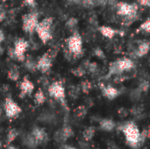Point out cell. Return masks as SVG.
Returning a JSON list of instances; mask_svg holds the SVG:
<instances>
[{"instance_id": "5", "label": "cell", "mask_w": 150, "mask_h": 149, "mask_svg": "<svg viewBox=\"0 0 150 149\" xmlns=\"http://www.w3.org/2000/svg\"><path fill=\"white\" fill-rule=\"evenodd\" d=\"M68 50L75 58H79L83 54V40L79 33L75 32L68 39Z\"/></svg>"}, {"instance_id": "12", "label": "cell", "mask_w": 150, "mask_h": 149, "mask_svg": "<svg viewBox=\"0 0 150 149\" xmlns=\"http://www.w3.org/2000/svg\"><path fill=\"white\" fill-rule=\"evenodd\" d=\"M19 90H20V94L19 97L21 98L31 95L33 90H34V84L33 82H31L27 76H25L22 80V82L19 84Z\"/></svg>"}, {"instance_id": "19", "label": "cell", "mask_w": 150, "mask_h": 149, "mask_svg": "<svg viewBox=\"0 0 150 149\" xmlns=\"http://www.w3.org/2000/svg\"><path fill=\"white\" fill-rule=\"evenodd\" d=\"M33 101L35 103L36 105H41L45 103L46 101V96H45V93L43 92L42 90H39L35 94H34V97H33Z\"/></svg>"}, {"instance_id": "31", "label": "cell", "mask_w": 150, "mask_h": 149, "mask_svg": "<svg viewBox=\"0 0 150 149\" xmlns=\"http://www.w3.org/2000/svg\"><path fill=\"white\" fill-rule=\"evenodd\" d=\"M149 138V130L148 129H144L142 132H141V135H140V144H143L146 140Z\"/></svg>"}, {"instance_id": "18", "label": "cell", "mask_w": 150, "mask_h": 149, "mask_svg": "<svg viewBox=\"0 0 150 149\" xmlns=\"http://www.w3.org/2000/svg\"><path fill=\"white\" fill-rule=\"evenodd\" d=\"M97 129H96V127L95 126H89V127H87V128H85L84 130H83V141H91V140H92V138L95 136V134H96V131Z\"/></svg>"}, {"instance_id": "40", "label": "cell", "mask_w": 150, "mask_h": 149, "mask_svg": "<svg viewBox=\"0 0 150 149\" xmlns=\"http://www.w3.org/2000/svg\"><path fill=\"white\" fill-rule=\"evenodd\" d=\"M5 39V36H4V32H3V30L0 29V44Z\"/></svg>"}, {"instance_id": "36", "label": "cell", "mask_w": 150, "mask_h": 149, "mask_svg": "<svg viewBox=\"0 0 150 149\" xmlns=\"http://www.w3.org/2000/svg\"><path fill=\"white\" fill-rule=\"evenodd\" d=\"M7 54H8V56H9L11 59L17 60V57H16V54H15V52H14V49H13V47H10V48L8 49V52H7Z\"/></svg>"}, {"instance_id": "6", "label": "cell", "mask_w": 150, "mask_h": 149, "mask_svg": "<svg viewBox=\"0 0 150 149\" xmlns=\"http://www.w3.org/2000/svg\"><path fill=\"white\" fill-rule=\"evenodd\" d=\"M47 90H48V94L51 97L61 102L62 105H66V104H65L66 91H65V88L62 82H60V81L54 82L52 84L48 85Z\"/></svg>"}, {"instance_id": "48", "label": "cell", "mask_w": 150, "mask_h": 149, "mask_svg": "<svg viewBox=\"0 0 150 149\" xmlns=\"http://www.w3.org/2000/svg\"><path fill=\"white\" fill-rule=\"evenodd\" d=\"M108 149H109V148H108Z\"/></svg>"}, {"instance_id": "32", "label": "cell", "mask_w": 150, "mask_h": 149, "mask_svg": "<svg viewBox=\"0 0 150 149\" xmlns=\"http://www.w3.org/2000/svg\"><path fill=\"white\" fill-rule=\"evenodd\" d=\"M149 83L148 81H143L139 87V90L141 92H147L149 90Z\"/></svg>"}, {"instance_id": "9", "label": "cell", "mask_w": 150, "mask_h": 149, "mask_svg": "<svg viewBox=\"0 0 150 149\" xmlns=\"http://www.w3.org/2000/svg\"><path fill=\"white\" fill-rule=\"evenodd\" d=\"M28 42L22 39V38H19L18 39L15 43H14V52H15V54H16V57H17V61H24L25 60V51L27 50L28 48Z\"/></svg>"}, {"instance_id": "41", "label": "cell", "mask_w": 150, "mask_h": 149, "mask_svg": "<svg viewBox=\"0 0 150 149\" xmlns=\"http://www.w3.org/2000/svg\"><path fill=\"white\" fill-rule=\"evenodd\" d=\"M5 18V12L0 10V23Z\"/></svg>"}, {"instance_id": "17", "label": "cell", "mask_w": 150, "mask_h": 149, "mask_svg": "<svg viewBox=\"0 0 150 149\" xmlns=\"http://www.w3.org/2000/svg\"><path fill=\"white\" fill-rule=\"evenodd\" d=\"M99 32H101V34L105 37V38H108V39H112L116 33L118 32L115 29L110 27V26H107V25H102L99 27Z\"/></svg>"}, {"instance_id": "37", "label": "cell", "mask_w": 150, "mask_h": 149, "mask_svg": "<svg viewBox=\"0 0 150 149\" xmlns=\"http://www.w3.org/2000/svg\"><path fill=\"white\" fill-rule=\"evenodd\" d=\"M108 4V0H96V6L97 5H101L105 6Z\"/></svg>"}, {"instance_id": "1", "label": "cell", "mask_w": 150, "mask_h": 149, "mask_svg": "<svg viewBox=\"0 0 150 149\" xmlns=\"http://www.w3.org/2000/svg\"><path fill=\"white\" fill-rule=\"evenodd\" d=\"M119 130L121 131L125 136L126 141L132 148H137L141 146L140 135L141 131L134 121H127L120 125Z\"/></svg>"}, {"instance_id": "8", "label": "cell", "mask_w": 150, "mask_h": 149, "mask_svg": "<svg viewBox=\"0 0 150 149\" xmlns=\"http://www.w3.org/2000/svg\"><path fill=\"white\" fill-rule=\"evenodd\" d=\"M4 110L6 117L10 119L18 118L22 112L21 107L11 97H7L5 99L4 105Z\"/></svg>"}, {"instance_id": "2", "label": "cell", "mask_w": 150, "mask_h": 149, "mask_svg": "<svg viewBox=\"0 0 150 149\" xmlns=\"http://www.w3.org/2000/svg\"><path fill=\"white\" fill-rule=\"evenodd\" d=\"M54 19L53 18L47 17L43 18L40 22L38 23L35 31L38 33L40 40L46 44L52 39V26H53Z\"/></svg>"}, {"instance_id": "22", "label": "cell", "mask_w": 150, "mask_h": 149, "mask_svg": "<svg viewBox=\"0 0 150 149\" xmlns=\"http://www.w3.org/2000/svg\"><path fill=\"white\" fill-rule=\"evenodd\" d=\"M19 77H20V74L18 68L16 66H12L8 71V78L11 81L16 82L19 79Z\"/></svg>"}, {"instance_id": "10", "label": "cell", "mask_w": 150, "mask_h": 149, "mask_svg": "<svg viewBox=\"0 0 150 149\" xmlns=\"http://www.w3.org/2000/svg\"><path fill=\"white\" fill-rule=\"evenodd\" d=\"M53 60L54 59L47 53H45L37 61V70L40 71L41 73H47L50 70L53 65Z\"/></svg>"}, {"instance_id": "26", "label": "cell", "mask_w": 150, "mask_h": 149, "mask_svg": "<svg viewBox=\"0 0 150 149\" xmlns=\"http://www.w3.org/2000/svg\"><path fill=\"white\" fill-rule=\"evenodd\" d=\"M71 72H72V74H73L74 76H76V77H83V76L85 75V73H86L85 68H83V67H77V68L72 69Z\"/></svg>"}, {"instance_id": "16", "label": "cell", "mask_w": 150, "mask_h": 149, "mask_svg": "<svg viewBox=\"0 0 150 149\" xmlns=\"http://www.w3.org/2000/svg\"><path fill=\"white\" fill-rule=\"evenodd\" d=\"M149 50V41H142V43L139 44L136 51H135V54L138 57H142L145 56Z\"/></svg>"}, {"instance_id": "25", "label": "cell", "mask_w": 150, "mask_h": 149, "mask_svg": "<svg viewBox=\"0 0 150 149\" xmlns=\"http://www.w3.org/2000/svg\"><path fill=\"white\" fill-rule=\"evenodd\" d=\"M80 89H81V90H82L83 93L88 94V93L91 90V89H92V84H91V83L90 81L84 80V81H83V82L81 83V84H80Z\"/></svg>"}, {"instance_id": "46", "label": "cell", "mask_w": 150, "mask_h": 149, "mask_svg": "<svg viewBox=\"0 0 150 149\" xmlns=\"http://www.w3.org/2000/svg\"><path fill=\"white\" fill-rule=\"evenodd\" d=\"M2 148V142H1V140H0V148Z\"/></svg>"}, {"instance_id": "43", "label": "cell", "mask_w": 150, "mask_h": 149, "mask_svg": "<svg viewBox=\"0 0 150 149\" xmlns=\"http://www.w3.org/2000/svg\"><path fill=\"white\" fill-rule=\"evenodd\" d=\"M5 149H18V148L17 147H15V146L11 145V144H9V145H6Z\"/></svg>"}, {"instance_id": "47", "label": "cell", "mask_w": 150, "mask_h": 149, "mask_svg": "<svg viewBox=\"0 0 150 149\" xmlns=\"http://www.w3.org/2000/svg\"><path fill=\"white\" fill-rule=\"evenodd\" d=\"M0 1H3V2H5V1H7V0H0Z\"/></svg>"}, {"instance_id": "33", "label": "cell", "mask_w": 150, "mask_h": 149, "mask_svg": "<svg viewBox=\"0 0 150 149\" xmlns=\"http://www.w3.org/2000/svg\"><path fill=\"white\" fill-rule=\"evenodd\" d=\"M87 68H88V70H89L90 72H91V73L96 72L97 69H98V64H97L96 62H91V63L88 64Z\"/></svg>"}, {"instance_id": "30", "label": "cell", "mask_w": 150, "mask_h": 149, "mask_svg": "<svg viewBox=\"0 0 150 149\" xmlns=\"http://www.w3.org/2000/svg\"><path fill=\"white\" fill-rule=\"evenodd\" d=\"M142 112H143V110H142L141 107H139V106H134V108H132V109L130 110L129 112H131V114L134 115V116L136 118V117L141 116V115L142 114Z\"/></svg>"}, {"instance_id": "27", "label": "cell", "mask_w": 150, "mask_h": 149, "mask_svg": "<svg viewBox=\"0 0 150 149\" xmlns=\"http://www.w3.org/2000/svg\"><path fill=\"white\" fill-rule=\"evenodd\" d=\"M80 4L85 8H93L96 6V0H80Z\"/></svg>"}, {"instance_id": "28", "label": "cell", "mask_w": 150, "mask_h": 149, "mask_svg": "<svg viewBox=\"0 0 150 149\" xmlns=\"http://www.w3.org/2000/svg\"><path fill=\"white\" fill-rule=\"evenodd\" d=\"M138 31H143L146 32H150V20L149 18H148L146 21H144L139 27Z\"/></svg>"}, {"instance_id": "29", "label": "cell", "mask_w": 150, "mask_h": 149, "mask_svg": "<svg viewBox=\"0 0 150 149\" xmlns=\"http://www.w3.org/2000/svg\"><path fill=\"white\" fill-rule=\"evenodd\" d=\"M78 20L76 18H70L67 22H66V26L69 29H74L77 25Z\"/></svg>"}, {"instance_id": "23", "label": "cell", "mask_w": 150, "mask_h": 149, "mask_svg": "<svg viewBox=\"0 0 150 149\" xmlns=\"http://www.w3.org/2000/svg\"><path fill=\"white\" fill-rule=\"evenodd\" d=\"M74 114L75 116L79 119H83L86 114H87V107L85 105H80V106H77L75 111H74Z\"/></svg>"}, {"instance_id": "20", "label": "cell", "mask_w": 150, "mask_h": 149, "mask_svg": "<svg viewBox=\"0 0 150 149\" xmlns=\"http://www.w3.org/2000/svg\"><path fill=\"white\" fill-rule=\"evenodd\" d=\"M18 136V132L15 128H10L6 134V145L11 144Z\"/></svg>"}, {"instance_id": "21", "label": "cell", "mask_w": 150, "mask_h": 149, "mask_svg": "<svg viewBox=\"0 0 150 149\" xmlns=\"http://www.w3.org/2000/svg\"><path fill=\"white\" fill-rule=\"evenodd\" d=\"M24 61H25V67L28 70H30L32 72H34L37 70V61H34L32 57L28 56L26 59L25 58Z\"/></svg>"}, {"instance_id": "39", "label": "cell", "mask_w": 150, "mask_h": 149, "mask_svg": "<svg viewBox=\"0 0 150 149\" xmlns=\"http://www.w3.org/2000/svg\"><path fill=\"white\" fill-rule=\"evenodd\" d=\"M40 83H41L42 86H47V85H49V84H48V81H47V78H45V77H41V78H40Z\"/></svg>"}, {"instance_id": "24", "label": "cell", "mask_w": 150, "mask_h": 149, "mask_svg": "<svg viewBox=\"0 0 150 149\" xmlns=\"http://www.w3.org/2000/svg\"><path fill=\"white\" fill-rule=\"evenodd\" d=\"M24 143L26 147H28L29 148H35L36 147H38L37 142L35 141V140L33 139V137L31 135V133L26 134L24 138Z\"/></svg>"}, {"instance_id": "15", "label": "cell", "mask_w": 150, "mask_h": 149, "mask_svg": "<svg viewBox=\"0 0 150 149\" xmlns=\"http://www.w3.org/2000/svg\"><path fill=\"white\" fill-rule=\"evenodd\" d=\"M116 124L111 119H102L99 121V128L105 132H112L115 129Z\"/></svg>"}, {"instance_id": "14", "label": "cell", "mask_w": 150, "mask_h": 149, "mask_svg": "<svg viewBox=\"0 0 150 149\" xmlns=\"http://www.w3.org/2000/svg\"><path fill=\"white\" fill-rule=\"evenodd\" d=\"M102 93H103V96L105 97H106L107 99H110V100L115 99L120 95L119 90L113 86H103L102 87Z\"/></svg>"}, {"instance_id": "42", "label": "cell", "mask_w": 150, "mask_h": 149, "mask_svg": "<svg viewBox=\"0 0 150 149\" xmlns=\"http://www.w3.org/2000/svg\"><path fill=\"white\" fill-rule=\"evenodd\" d=\"M35 0H24V3L27 5H33Z\"/></svg>"}, {"instance_id": "7", "label": "cell", "mask_w": 150, "mask_h": 149, "mask_svg": "<svg viewBox=\"0 0 150 149\" xmlns=\"http://www.w3.org/2000/svg\"><path fill=\"white\" fill-rule=\"evenodd\" d=\"M39 23V15L36 12H30L25 14L22 18V28L24 32L32 33Z\"/></svg>"}, {"instance_id": "34", "label": "cell", "mask_w": 150, "mask_h": 149, "mask_svg": "<svg viewBox=\"0 0 150 149\" xmlns=\"http://www.w3.org/2000/svg\"><path fill=\"white\" fill-rule=\"evenodd\" d=\"M118 113L120 115V117L121 118H126L128 114H129V111L126 108H120L118 111Z\"/></svg>"}, {"instance_id": "35", "label": "cell", "mask_w": 150, "mask_h": 149, "mask_svg": "<svg viewBox=\"0 0 150 149\" xmlns=\"http://www.w3.org/2000/svg\"><path fill=\"white\" fill-rule=\"evenodd\" d=\"M94 54H95L97 57L100 58V59H104V58H105V54H104L103 50L100 49V48H96V49L94 50Z\"/></svg>"}, {"instance_id": "44", "label": "cell", "mask_w": 150, "mask_h": 149, "mask_svg": "<svg viewBox=\"0 0 150 149\" xmlns=\"http://www.w3.org/2000/svg\"><path fill=\"white\" fill-rule=\"evenodd\" d=\"M64 149H77V148H74V147H65V148Z\"/></svg>"}, {"instance_id": "4", "label": "cell", "mask_w": 150, "mask_h": 149, "mask_svg": "<svg viewBox=\"0 0 150 149\" xmlns=\"http://www.w3.org/2000/svg\"><path fill=\"white\" fill-rule=\"evenodd\" d=\"M117 14L125 18L127 21H133L135 19L138 11V5L135 4H127L125 2H120L117 4Z\"/></svg>"}, {"instance_id": "3", "label": "cell", "mask_w": 150, "mask_h": 149, "mask_svg": "<svg viewBox=\"0 0 150 149\" xmlns=\"http://www.w3.org/2000/svg\"><path fill=\"white\" fill-rule=\"evenodd\" d=\"M134 61L127 57L120 58L115 61L112 62L109 67L110 75H120L125 71L130 70L134 68Z\"/></svg>"}, {"instance_id": "13", "label": "cell", "mask_w": 150, "mask_h": 149, "mask_svg": "<svg viewBox=\"0 0 150 149\" xmlns=\"http://www.w3.org/2000/svg\"><path fill=\"white\" fill-rule=\"evenodd\" d=\"M74 135L73 129L69 126H64L61 130L57 131L54 134V140L58 142H65Z\"/></svg>"}, {"instance_id": "11", "label": "cell", "mask_w": 150, "mask_h": 149, "mask_svg": "<svg viewBox=\"0 0 150 149\" xmlns=\"http://www.w3.org/2000/svg\"><path fill=\"white\" fill-rule=\"evenodd\" d=\"M31 135L33 137L38 145L47 144L49 140V136L46 130L40 126H34L31 131Z\"/></svg>"}, {"instance_id": "38", "label": "cell", "mask_w": 150, "mask_h": 149, "mask_svg": "<svg viewBox=\"0 0 150 149\" xmlns=\"http://www.w3.org/2000/svg\"><path fill=\"white\" fill-rule=\"evenodd\" d=\"M139 3L142 6H146V7H149L150 5V0H139Z\"/></svg>"}, {"instance_id": "45", "label": "cell", "mask_w": 150, "mask_h": 149, "mask_svg": "<svg viewBox=\"0 0 150 149\" xmlns=\"http://www.w3.org/2000/svg\"><path fill=\"white\" fill-rule=\"evenodd\" d=\"M2 113H3L2 112V110L0 109V120H1V118H2Z\"/></svg>"}]
</instances>
